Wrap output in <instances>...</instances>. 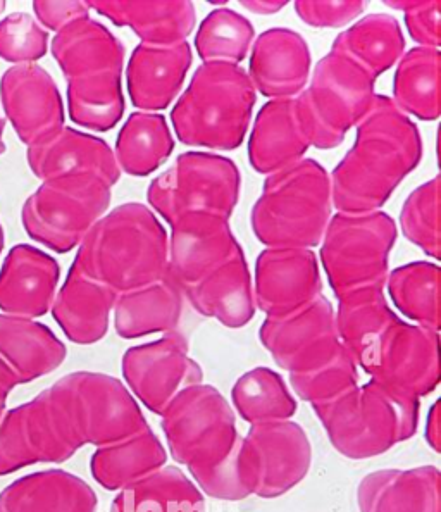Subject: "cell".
Returning a JSON list of instances; mask_svg holds the SVG:
<instances>
[{
    "instance_id": "31",
    "label": "cell",
    "mask_w": 441,
    "mask_h": 512,
    "mask_svg": "<svg viewBox=\"0 0 441 512\" xmlns=\"http://www.w3.org/2000/svg\"><path fill=\"white\" fill-rule=\"evenodd\" d=\"M183 302V288L166 275L161 280L116 297L112 309L114 330L126 340L178 331Z\"/></svg>"
},
{
    "instance_id": "10",
    "label": "cell",
    "mask_w": 441,
    "mask_h": 512,
    "mask_svg": "<svg viewBox=\"0 0 441 512\" xmlns=\"http://www.w3.org/2000/svg\"><path fill=\"white\" fill-rule=\"evenodd\" d=\"M111 199V187L94 178L42 182L23 204V228L38 244L68 254L106 214Z\"/></svg>"
},
{
    "instance_id": "47",
    "label": "cell",
    "mask_w": 441,
    "mask_h": 512,
    "mask_svg": "<svg viewBox=\"0 0 441 512\" xmlns=\"http://www.w3.org/2000/svg\"><path fill=\"white\" fill-rule=\"evenodd\" d=\"M386 6L404 11L405 25L414 42L426 49H440V0H390Z\"/></svg>"
},
{
    "instance_id": "9",
    "label": "cell",
    "mask_w": 441,
    "mask_h": 512,
    "mask_svg": "<svg viewBox=\"0 0 441 512\" xmlns=\"http://www.w3.org/2000/svg\"><path fill=\"white\" fill-rule=\"evenodd\" d=\"M240 187V169L228 157L185 152L150 183L147 200L169 225L192 213L230 218L240 199Z\"/></svg>"
},
{
    "instance_id": "54",
    "label": "cell",
    "mask_w": 441,
    "mask_h": 512,
    "mask_svg": "<svg viewBox=\"0 0 441 512\" xmlns=\"http://www.w3.org/2000/svg\"><path fill=\"white\" fill-rule=\"evenodd\" d=\"M6 404L7 400H0V423H2V418H4V414H6Z\"/></svg>"
},
{
    "instance_id": "6",
    "label": "cell",
    "mask_w": 441,
    "mask_h": 512,
    "mask_svg": "<svg viewBox=\"0 0 441 512\" xmlns=\"http://www.w3.org/2000/svg\"><path fill=\"white\" fill-rule=\"evenodd\" d=\"M376 80L330 52L317 63L311 83L295 97L302 132L309 145L336 149L361 123L376 99Z\"/></svg>"
},
{
    "instance_id": "50",
    "label": "cell",
    "mask_w": 441,
    "mask_h": 512,
    "mask_svg": "<svg viewBox=\"0 0 441 512\" xmlns=\"http://www.w3.org/2000/svg\"><path fill=\"white\" fill-rule=\"evenodd\" d=\"M440 416V400H436L429 409L426 421V442L435 452H440L441 449Z\"/></svg>"
},
{
    "instance_id": "21",
    "label": "cell",
    "mask_w": 441,
    "mask_h": 512,
    "mask_svg": "<svg viewBox=\"0 0 441 512\" xmlns=\"http://www.w3.org/2000/svg\"><path fill=\"white\" fill-rule=\"evenodd\" d=\"M59 278L54 257L33 245H16L0 269V311L14 318H42L54 304Z\"/></svg>"
},
{
    "instance_id": "45",
    "label": "cell",
    "mask_w": 441,
    "mask_h": 512,
    "mask_svg": "<svg viewBox=\"0 0 441 512\" xmlns=\"http://www.w3.org/2000/svg\"><path fill=\"white\" fill-rule=\"evenodd\" d=\"M440 176L423 183L407 197L400 213V228L410 244L433 259H440Z\"/></svg>"
},
{
    "instance_id": "40",
    "label": "cell",
    "mask_w": 441,
    "mask_h": 512,
    "mask_svg": "<svg viewBox=\"0 0 441 512\" xmlns=\"http://www.w3.org/2000/svg\"><path fill=\"white\" fill-rule=\"evenodd\" d=\"M231 400L250 426L290 421L297 413V400L285 380L269 368H255L238 378Z\"/></svg>"
},
{
    "instance_id": "43",
    "label": "cell",
    "mask_w": 441,
    "mask_h": 512,
    "mask_svg": "<svg viewBox=\"0 0 441 512\" xmlns=\"http://www.w3.org/2000/svg\"><path fill=\"white\" fill-rule=\"evenodd\" d=\"M254 26L242 14L221 7L200 23L195 49L204 63L240 64L249 56Z\"/></svg>"
},
{
    "instance_id": "26",
    "label": "cell",
    "mask_w": 441,
    "mask_h": 512,
    "mask_svg": "<svg viewBox=\"0 0 441 512\" xmlns=\"http://www.w3.org/2000/svg\"><path fill=\"white\" fill-rule=\"evenodd\" d=\"M359 512H440V471L436 466L379 469L357 487Z\"/></svg>"
},
{
    "instance_id": "37",
    "label": "cell",
    "mask_w": 441,
    "mask_h": 512,
    "mask_svg": "<svg viewBox=\"0 0 441 512\" xmlns=\"http://www.w3.org/2000/svg\"><path fill=\"white\" fill-rule=\"evenodd\" d=\"M440 66V49L426 47L409 50L398 61L392 100L405 116L440 118Z\"/></svg>"
},
{
    "instance_id": "53",
    "label": "cell",
    "mask_w": 441,
    "mask_h": 512,
    "mask_svg": "<svg viewBox=\"0 0 441 512\" xmlns=\"http://www.w3.org/2000/svg\"><path fill=\"white\" fill-rule=\"evenodd\" d=\"M4 128H6V119L0 114V156L6 152V142H4Z\"/></svg>"
},
{
    "instance_id": "44",
    "label": "cell",
    "mask_w": 441,
    "mask_h": 512,
    "mask_svg": "<svg viewBox=\"0 0 441 512\" xmlns=\"http://www.w3.org/2000/svg\"><path fill=\"white\" fill-rule=\"evenodd\" d=\"M290 385L299 399L312 407L330 404L359 385V366L345 347L317 368L290 375Z\"/></svg>"
},
{
    "instance_id": "1",
    "label": "cell",
    "mask_w": 441,
    "mask_h": 512,
    "mask_svg": "<svg viewBox=\"0 0 441 512\" xmlns=\"http://www.w3.org/2000/svg\"><path fill=\"white\" fill-rule=\"evenodd\" d=\"M423 159V138L392 97L376 95L357 125L352 149L331 175L338 213H376Z\"/></svg>"
},
{
    "instance_id": "2",
    "label": "cell",
    "mask_w": 441,
    "mask_h": 512,
    "mask_svg": "<svg viewBox=\"0 0 441 512\" xmlns=\"http://www.w3.org/2000/svg\"><path fill=\"white\" fill-rule=\"evenodd\" d=\"M73 266L114 294H126L168 275V233L150 207L123 204L92 226Z\"/></svg>"
},
{
    "instance_id": "51",
    "label": "cell",
    "mask_w": 441,
    "mask_h": 512,
    "mask_svg": "<svg viewBox=\"0 0 441 512\" xmlns=\"http://www.w3.org/2000/svg\"><path fill=\"white\" fill-rule=\"evenodd\" d=\"M18 385V380H16V376L13 375V371L7 368V364L0 359V400H7L9 394H11Z\"/></svg>"
},
{
    "instance_id": "38",
    "label": "cell",
    "mask_w": 441,
    "mask_h": 512,
    "mask_svg": "<svg viewBox=\"0 0 441 512\" xmlns=\"http://www.w3.org/2000/svg\"><path fill=\"white\" fill-rule=\"evenodd\" d=\"M174 138L161 114L133 113L116 140L114 157L119 171L130 176H149L173 154Z\"/></svg>"
},
{
    "instance_id": "48",
    "label": "cell",
    "mask_w": 441,
    "mask_h": 512,
    "mask_svg": "<svg viewBox=\"0 0 441 512\" xmlns=\"http://www.w3.org/2000/svg\"><path fill=\"white\" fill-rule=\"evenodd\" d=\"M364 2L342 0V2H295V11L299 18L314 28H342L352 23L364 13Z\"/></svg>"
},
{
    "instance_id": "3",
    "label": "cell",
    "mask_w": 441,
    "mask_h": 512,
    "mask_svg": "<svg viewBox=\"0 0 441 512\" xmlns=\"http://www.w3.org/2000/svg\"><path fill=\"white\" fill-rule=\"evenodd\" d=\"M331 207L328 171L314 159H302L266 178L250 225L268 249L311 250L330 225Z\"/></svg>"
},
{
    "instance_id": "29",
    "label": "cell",
    "mask_w": 441,
    "mask_h": 512,
    "mask_svg": "<svg viewBox=\"0 0 441 512\" xmlns=\"http://www.w3.org/2000/svg\"><path fill=\"white\" fill-rule=\"evenodd\" d=\"M295 99L269 100L255 118L249 138V161L261 175H273L299 163L309 150Z\"/></svg>"
},
{
    "instance_id": "36",
    "label": "cell",
    "mask_w": 441,
    "mask_h": 512,
    "mask_svg": "<svg viewBox=\"0 0 441 512\" xmlns=\"http://www.w3.org/2000/svg\"><path fill=\"white\" fill-rule=\"evenodd\" d=\"M111 512H205V499L180 468L166 464L149 478L118 492Z\"/></svg>"
},
{
    "instance_id": "18",
    "label": "cell",
    "mask_w": 441,
    "mask_h": 512,
    "mask_svg": "<svg viewBox=\"0 0 441 512\" xmlns=\"http://www.w3.org/2000/svg\"><path fill=\"white\" fill-rule=\"evenodd\" d=\"M26 161L33 175L42 182L94 178L112 188L121 176L114 150L106 140L66 126L30 145Z\"/></svg>"
},
{
    "instance_id": "55",
    "label": "cell",
    "mask_w": 441,
    "mask_h": 512,
    "mask_svg": "<svg viewBox=\"0 0 441 512\" xmlns=\"http://www.w3.org/2000/svg\"><path fill=\"white\" fill-rule=\"evenodd\" d=\"M4 244H6V237H4V230H2V225H0V254L4 250Z\"/></svg>"
},
{
    "instance_id": "30",
    "label": "cell",
    "mask_w": 441,
    "mask_h": 512,
    "mask_svg": "<svg viewBox=\"0 0 441 512\" xmlns=\"http://www.w3.org/2000/svg\"><path fill=\"white\" fill-rule=\"evenodd\" d=\"M97 507L94 488L63 469L23 476L0 492V512H97Z\"/></svg>"
},
{
    "instance_id": "24",
    "label": "cell",
    "mask_w": 441,
    "mask_h": 512,
    "mask_svg": "<svg viewBox=\"0 0 441 512\" xmlns=\"http://www.w3.org/2000/svg\"><path fill=\"white\" fill-rule=\"evenodd\" d=\"M193 309L226 328H243L255 316L254 287L242 247L238 245L223 264L185 288Z\"/></svg>"
},
{
    "instance_id": "11",
    "label": "cell",
    "mask_w": 441,
    "mask_h": 512,
    "mask_svg": "<svg viewBox=\"0 0 441 512\" xmlns=\"http://www.w3.org/2000/svg\"><path fill=\"white\" fill-rule=\"evenodd\" d=\"M161 418L169 456L188 469L218 463L240 437L230 402L204 383L181 392Z\"/></svg>"
},
{
    "instance_id": "56",
    "label": "cell",
    "mask_w": 441,
    "mask_h": 512,
    "mask_svg": "<svg viewBox=\"0 0 441 512\" xmlns=\"http://www.w3.org/2000/svg\"><path fill=\"white\" fill-rule=\"evenodd\" d=\"M4 7H6V2H0V13L4 11Z\"/></svg>"
},
{
    "instance_id": "5",
    "label": "cell",
    "mask_w": 441,
    "mask_h": 512,
    "mask_svg": "<svg viewBox=\"0 0 441 512\" xmlns=\"http://www.w3.org/2000/svg\"><path fill=\"white\" fill-rule=\"evenodd\" d=\"M333 449L362 461L385 454L414 437L419 426V400L369 381L324 406L312 407Z\"/></svg>"
},
{
    "instance_id": "27",
    "label": "cell",
    "mask_w": 441,
    "mask_h": 512,
    "mask_svg": "<svg viewBox=\"0 0 441 512\" xmlns=\"http://www.w3.org/2000/svg\"><path fill=\"white\" fill-rule=\"evenodd\" d=\"M52 56L66 80L123 75L125 45L95 19H78L52 38Z\"/></svg>"
},
{
    "instance_id": "39",
    "label": "cell",
    "mask_w": 441,
    "mask_h": 512,
    "mask_svg": "<svg viewBox=\"0 0 441 512\" xmlns=\"http://www.w3.org/2000/svg\"><path fill=\"white\" fill-rule=\"evenodd\" d=\"M440 266L428 261L405 264L388 273L386 285L393 304L412 325L440 331Z\"/></svg>"
},
{
    "instance_id": "17",
    "label": "cell",
    "mask_w": 441,
    "mask_h": 512,
    "mask_svg": "<svg viewBox=\"0 0 441 512\" xmlns=\"http://www.w3.org/2000/svg\"><path fill=\"white\" fill-rule=\"evenodd\" d=\"M255 307L280 318L323 295L317 256L309 249H266L255 261Z\"/></svg>"
},
{
    "instance_id": "34",
    "label": "cell",
    "mask_w": 441,
    "mask_h": 512,
    "mask_svg": "<svg viewBox=\"0 0 441 512\" xmlns=\"http://www.w3.org/2000/svg\"><path fill=\"white\" fill-rule=\"evenodd\" d=\"M404 50V33L390 14H371L357 21L340 33L331 47V52L359 66L374 80L393 68Z\"/></svg>"
},
{
    "instance_id": "12",
    "label": "cell",
    "mask_w": 441,
    "mask_h": 512,
    "mask_svg": "<svg viewBox=\"0 0 441 512\" xmlns=\"http://www.w3.org/2000/svg\"><path fill=\"white\" fill-rule=\"evenodd\" d=\"M81 449L68 421L44 390L7 411L0 423V476L33 464L66 463Z\"/></svg>"
},
{
    "instance_id": "42",
    "label": "cell",
    "mask_w": 441,
    "mask_h": 512,
    "mask_svg": "<svg viewBox=\"0 0 441 512\" xmlns=\"http://www.w3.org/2000/svg\"><path fill=\"white\" fill-rule=\"evenodd\" d=\"M188 471L202 495L211 499L237 502L257 494L259 487V469L247 437H238L230 452L218 463Z\"/></svg>"
},
{
    "instance_id": "7",
    "label": "cell",
    "mask_w": 441,
    "mask_h": 512,
    "mask_svg": "<svg viewBox=\"0 0 441 512\" xmlns=\"http://www.w3.org/2000/svg\"><path fill=\"white\" fill-rule=\"evenodd\" d=\"M397 223L383 211L338 213L321 240V263L336 299L362 290L385 288Z\"/></svg>"
},
{
    "instance_id": "15",
    "label": "cell",
    "mask_w": 441,
    "mask_h": 512,
    "mask_svg": "<svg viewBox=\"0 0 441 512\" xmlns=\"http://www.w3.org/2000/svg\"><path fill=\"white\" fill-rule=\"evenodd\" d=\"M259 338L274 363L302 373L330 361L342 347L335 323V307L324 295L280 318H266Z\"/></svg>"
},
{
    "instance_id": "33",
    "label": "cell",
    "mask_w": 441,
    "mask_h": 512,
    "mask_svg": "<svg viewBox=\"0 0 441 512\" xmlns=\"http://www.w3.org/2000/svg\"><path fill=\"white\" fill-rule=\"evenodd\" d=\"M166 463V447L149 426L118 444L97 447L90 459V471L100 487L121 492L154 475Z\"/></svg>"
},
{
    "instance_id": "41",
    "label": "cell",
    "mask_w": 441,
    "mask_h": 512,
    "mask_svg": "<svg viewBox=\"0 0 441 512\" xmlns=\"http://www.w3.org/2000/svg\"><path fill=\"white\" fill-rule=\"evenodd\" d=\"M69 118L92 132H109L125 114L126 102L121 75H107L69 80Z\"/></svg>"
},
{
    "instance_id": "20",
    "label": "cell",
    "mask_w": 441,
    "mask_h": 512,
    "mask_svg": "<svg viewBox=\"0 0 441 512\" xmlns=\"http://www.w3.org/2000/svg\"><path fill=\"white\" fill-rule=\"evenodd\" d=\"M247 440L252 445L259 469L257 497L278 499L309 475L311 440L307 431L292 419L250 426Z\"/></svg>"
},
{
    "instance_id": "46",
    "label": "cell",
    "mask_w": 441,
    "mask_h": 512,
    "mask_svg": "<svg viewBox=\"0 0 441 512\" xmlns=\"http://www.w3.org/2000/svg\"><path fill=\"white\" fill-rule=\"evenodd\" d=\"M49 50V32L28 13H13L0 21V59L35 64Z\"/></svg>"
},
{
    "instance_id": "22",
    "label": "cell",
    "mask_w": 441,
    "mask_h": 512,
    "mask_svg": "<svg viewBox=\"0 0 441 512\" xmlns=\"http://www.w3.org/2000/svg\"><path fill=\"white\" fill-rule=\"evenodd\" d=\"M311 49L300 33L273 28L257 37L250 54V83L268 99H295L311 78Z\"/></svg>"
},
{
    "instance_id": "35",
    "label": "cell",
    "mask_w": 441,
    "mask_h": 512,
    "mask_svg": "<svg viewBox=\"0 0 441 512\" xmlns=\"http://www.w3.org/2000/svg\"><path fill=\"white\" fill-rule=\"evenodd\" d=\"M397 319L386 302L385 288H362L340 297L335 311L338 338L357 366Z\"/></svg>"
},
{
    "instance_id": "4",
    "label": "cell",
    "mask_w": 441,
    "mask_h": 512,
    "mask_svg": "<svg viewBox=\"0 0 441 512\" xmlns=\"http://www.w3.org/2000/svg\"><path fill=\"white\" fill-rule=\"evenodd\" d=\"M255 99L240 64L204 63L171 111L174 133L190 147L238 149L249 132Z\"/></svg>"
},
{
    "instance_id": "32",
    "label": "cell",
    "mask_w": 441,
    "mask_h": 512,
    "mask_svg": "<svg viewBox=\"0 0 441 512\" xmlns=\"http://www.w3.org/2000/svg\"><path fill=\"white\" fill-rule=\"evenodd\" d=\"M68 349L44 323L0 314V359L19 385L50 375L66 361Z\"/></svg>"
},
{
    "instance_id": "8",
    "label": "cell",
    "mask_w": 441,
    "mask_h": 512,
    "mask_svg": "<svg viewBox=\"0 0 441 512\" xmlns=\"http://www.w3.org/2000/svg\"><path fill=\"white\" fill-rule=\"evenodd\" d=\"M47 390L81 447L118 444L149 428L137 399L114 376L76 371Z\"/></svg>"
},
{
    "instance_id": "16",
    "label": "cell",
    "mask_w": 441,
    "mask_h": 512,
    "mask_svg": "<svg viewBox=\"0 0 441 512\" xmlns=\"http://www.w3.org/2000/svg\"><path fill=\"white\" fill-rule=\"evenodd\" d=\"M0 106L19 140L30 147L64 126L61 92L49 71L18 64L0 78Z\"/></svg>"
},
{
    "instance_id": "52",
    "label": "cell",
    "mask_w": 441,
    "mask_h": 512,
    "mask_svg": "<svg viewBox=\"0 0 441 512\" xmlns=\"http://www.w3.org/2000/svg\"><path fill=\"white\" fill-rule=\"evenodd\" d=\"M243 7L255 14H274L286 6V2H242Z\"/></svg>"
},
{
    "instance_id": "49",
    "label": "cell",
    "mask_w": 441,
    "mask_h": 512,
    "mask_svg": "<svg viewBox=\"0 0 441 512\" xmlns=\"http://www.w3.org/2000/svg\"><path fill=\"white\" fill-rule=\"evenodd\" d=\"M33 9H35V16H37L40 26L56 33L61 32L63 28L75 23L78 19L90 16L88 2H80V0H71V2L37 0V2H33Z\"/></svg>"
},
{
    "instance_id": "13",
    "label": "cell",
    "mask_w": 441,
    "mask_h": 512,
    "mask_svg": "<svg viewBox=\"0 0 441 512\" xmlns=\"http://www.w3.org/2000/svg\"><path fill=\"white\" fill-rule=\"evenodd\" d=\"M440 337L436 331L398 318L378 338L359 368L393 392L421 399L440 383Z\"/></svg>"
},
{
    "instance_id": "23",
    "label": "cell",
    "mask_w": 441,
    "mask_h": 512,
    "mask_svg": "<svg viewBox=\"0 0 441 512\" xmlns=\"http://www.w3.org/2000/svg\"><path fill=\"white\" fill-rule=\"evenodd\" d=\"M192 59L188 42L171 47L137 45L126 68V85L133 106L142 113L171 106L180 94Z\"/></svg>"
},
{
    "instance_id": "14",
    "label": "cell",
    "mask_w": 441,
    "mask_h": 512,
    "mask_svg": "<svg viewBox=\"0 0 441 512\" xmlns=\"http://www.w3.org/2000/svg\"><path fill=\"white\" fill-rule=\"evenodd\" d=\"M121 369L131 395L157 416L181 392L204 380V371L190 357L187 337L180 331L126 350Z\"/></svg>"
},
{
    "instance_id": "19",
    "label": "cell",
    "mask_w": 441,
    "mask_h": 512,
    "mask_svg": "<svg viewBox=\"0 0 441 512\" xmlns=\"http://www.w3.org/2000/svg\"><path fill=\"white\" fill-rule=\"evenodd\" d=\"M169 226L168 275L183 290L218 268L240 245L230 218L218 214H185Z\"/></svg>"
},
{
    "instance_id": "25",
    "label": "cell",
    "mask_w": 441,
    "mask_h": 512,
    "mask_svg": "<svg viewBox=\"0 0 441 512\" xmlns=\"http://www.w3.org/2000/svg\"><path fill=\"white\" fill-rule=\"evenodd\" d=\"M88 7L116 26L131 28L142 44L157 47L187 42L197 23L195 6L187 0H94Z\"/></svg>"
},
{
    "instance_id": "28",
    "label": "cell",
    "mask_w": 441,
    "mask_h": 512,
    "mask_svg": "<svg viewBox=\"0 0 441 512\" xmlns=\"http://www.w3.org/2000/svg\"><path fill=\"white\" fill-rule=\"evenodd\" d=\"M116 297L118 295L102 283L71 266L50 311L73 344H97L107 335Z\"/></svg>"
}]
</instances>
